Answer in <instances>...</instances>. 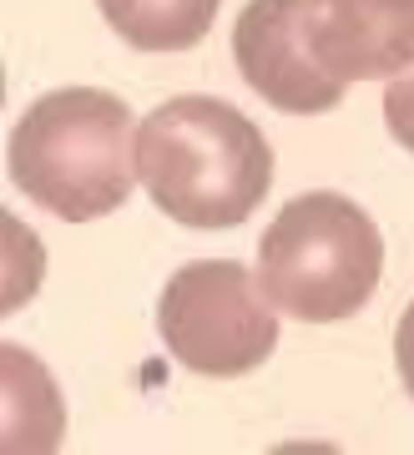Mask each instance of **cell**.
I'll return each mask as SVG.
<instances>
[{"label": "cell", "instance_id": "1", "mask_svg": "<svg viewBox=\"0 0 414 455\" xmlns=\"http://www.w3.org/2000/svg\"><path fill=\"white\" fill-rule=\"evenodd\" d=\"M137 182L177 228H238L273 188V147L227 101L172 97L137 127Z\"/></svg>", "mask_w": 414, "mask_h": 455}, {"label": "cell", "instance_id": "5", "mask_svg": "<svg viewBox=\"0 0 414 455\" xmlns=\"http://www.w3.org/2000/svg\"><path fill=\"white\" fill-rule=\"evenodd\" d=\"M303 5L308 0H248L233 26V61H238L243 82L268 107L293 116H319L344 101L349 82H338L314 56Z\"/></svg>", "mask_w": 414, "mask_h": 455}, {"label": "cell", "instance_id": "6", "mask_svg": "<svg viewBox=\"0 0 414 455\" xmlns=\"http://www.w3.org/2000/svg\"><path fill=\"white\" fill-rule=\"evenodd\" d=\"M303 26L338 82H379L414 66V0H308Z\"/></svg>", "mask_w": 414, "mask_h": 455}, {"label": "cell", "instance_id": "4", "mask_svg": "<svg viewBox=\"0 0 414 455\" xmlns=\"http://www.w3.org/2000/svg\"><path fill=\"white\" fill-rule=\"evenodd\" d=\"M278 304L243 263L233 259H197L167 278L157 299V329L177 364L197 374H233L258 370L278 349Z\"/></svg>", "mask_w": 414, "mask_h": 455}, {"label": "cell", "instance_id": "7", "mask_svg": "<svg viewBox=\"0 0 414 455\" xmlns=\"http://www.w3.org/2000/svg\"><path fill=\"white\" fill-rule=\"evenodd\" d=\"M101 16L137 51H187L197 46L223 0H96Z\"/></svg>", "mask_w": 414, "mask_h": 455}, {"label": "cell", "instance_id": "8", "mask_svg": "<svg viewBox=\"0 0 414 455\" xmlns=\"http://www.w3.org/2000/svg\"><path fill=\"white\" fill-rule=\"evenodd\" d=\"M5 451H51L61 445V395L26 349L5 344Z\"/></svg>", "mask_w": 414, "mask_h": 455}, {"label": "cell", "instance_id": "3", "mask_svg": "<svg viewBox=\"0 0 414 455\" xmlns=\"http://www.w3.org/2000/svg\"><path fill=\"white\" fill-rule=\"evenodd\" d=\"M384 238L359 203L338 193H299L278 208L258 243V283L303 324L349 319L374 299Z\"/></svg>", "mask_w": 414, "mask_h": 455}, {"label": "cell", "instance_id": "9", "mask_svg": "<svg viewBox=\"0 0 414 455\" xmlns=\"http://www.w3.org/2000/svg\"><path fill=\"white\" fill-rule=\"evenodd\" d=\"M384 122L394 132V142L414 152V71L389 82V92H384Z\"/></svg>", "mask_w": 414, "mask_h": 455}, {"label": "cell", "instance_id": "10", "mask_svg": "<svg viewBox=\"0 0 414 455\" xmlns=\"http://www.w3.org/2000/svg\"><path fill=\"white\" fill-rule=\"evenodd\" d=\"M394 364H399L404 390L414 395V299H410V309H404V319H399V329H394Z\"/></svg>", "mask_w": 414, "mask_h": 455}, {"label": "cell", "instance_id": "2", "mask_svg": "<svg viewBox=\"0 0 414 455\" xmlns=\"http://www.w3.org/2000/svg\"><path fill=\"white\" fill-rule=\"evenodd\" d=\"M20 193L66 223L107 218L137 182V127L127 101L96 86H61L31 101L5 142Z\"/></svg>", "mask_w": 414, "mask_h": 455}]
</instances>
